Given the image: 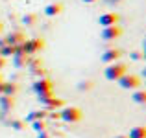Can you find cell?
<instances>
[{
	"label": "cell",
	"instance_id": "6da1fadb",
	"mask_svg": "<svg viewBox=\"0 0 146 138\" xmlns=\"http://www.w3.org/2000/svg\"><path fill=\"white\" fill-rule=\"evenodd\" d=\"M126 72H128V64L122 63V61H117V63L106 64L104 76H106V79H109V81H118Z\"/></svg>",
	"mask_w": 146,
	"mask_h": 138
},
{
	"label": "cell",
	"instance_id": "7a4b0ae2",
	"mask_svg": "<svg viewBox=\"0 0 146 138\" xmlns=\"http://www.w3.org/2000/svg\"><path fill=\"white\" fill-rule=\"evenodd\" d=\"M59 116H61V120L67 122V124H76V122H80L83 118V110L76 105H65L63 109L59 110Z\"/></svg>",
	"mask_w": 146,
	"mask_h": 138
},
{
	"label": "cell",
	"instance_id": "3957f363",
	"mask_svg": "<svg viewBox=\"0 0 146 138\" xmlns=\"http://www.w3.org/2000/svg\"><path fill=\"white\" fill-rule=\"evenodd\" d=\"M117 83H118V87L124 89V90H137V89H141V85H143V79H141V76H137V74L126 72Z\"/></svg>",
	"mask_w": 146,
	"mask_h": 138
},
{
	"label": "cell",
	"instance_id": "277c9868",
	"mask_svg": "<svg viewBox=\"0 0 146 138\" xmlns=\"http://www.w3.org/2000/svg\"><path fill=\"white\" fill-rule=\"evenodd\" d=\"M33 92L37 96H43V94H54V83L50 81L48 78H41V79H35L32 85Z\"/></svg>",
	"mask_w": 146,
	"mask_h": 138
},
{
	"label": "cell",
	"instance_id": "5b68a950",
	"mask_svg": "<svg viewBox=\"0 0 146 138\" xmlns=\"http://www.w3.org/2000/svg\"><path fill=\"white\" fill-rule=\"evenodd\" d=\"M122 33H124L122 26L115 24V26H107V28H102V32H100V37H102V39L106 41V43H111V41L120 39Z\"/></svg>",
	"mask_w": 146,
	"mask_h": 138
},
{
	"label": "cell",
	"instance_id": "8992f818",
	"mask_svg": "<svg viewBox=\"0 0 146 138\" xmlns=\"http://www.w3.org/2000/svg\"><path fill=\"white\" fill-rule=\"evenodd\" d=\"M124 55V50L122 48H115V46H111V48H106L102 53V63L104 64H111V63H117V61H120V57Z\"/></svg>",
	"mask_w": 146,
	"mask_h": 138
},
{
	"label": "cell",
	"instance_id": "52a82bcc",
	"mask_svg": "<svg viewBox=\"0 0 146 138\" xmlns=\"http://www.w3.org/2000/svg\"><path fill=\"white\" fill-rule=\"evenodd\" d=\"M120 22V15L117 13V11H107V13L100 15L98 18V24L102 26V28H107V26H115Z\"/></svg>",
	"mask_w": 146,
	"mask_h": 138
},
{
	"label": "cell",
	"instance_id": "ba28073f",
	"mask_svg": "<svg viewBox=\"0 0 146 138\" xmlns=\"http://www.w3.org/2000/svg\"><path fill=\"white\" fill-rule=\"evenodd\" d=\"M6 43L7 44H13V46H19V44H22V43H26L28 41V37H26V33L22 32V30H13L11 33H7L6 37Z\"/></svg>",
	"mask_w": 146,
	"mask_h": 138
},
{
	"label": "cell",
	"instance_id": "9c48e42d",
	"mask_svg": "<svg viewBox=\"0 0 146 138\" xmlns=\"http://www.w3.org/2000/svg\"><path fill=\"white\" fill-rule=\"evenodd\" d=\"M30 59H32V55H28V53H15L13 57H11V64H13L17 70H22V68H28V63Z\"/></svg>",
	"mask_w": 146,
	"mask_h": 138
},
{
	"label": "cell",
	"instance_id": "30bf717a",
	"mask_svg": "<svg viewBox=\"0 0 146 138\" xmlns=\"http://www.w3.org/2000/svg\"><path fill=\"white\" fill-rule=\"evenodd\" d=\"M15 105H17V101H15L13 96H0V112H11V110L15 109Z\"/></svg>",
	"mask_w": 146,
	"mask_h": 138
},
{
	"label": "cell",
	"instance_id": "8fae6325",
	"mask_svg": "<svg viewBox=\"0 0 146 138\" xmlns=\"http://www.w3.org/2000/svg\"><path fill=\"white\" fill-rule=\"evenodd\" d=\"M43 105L46 107V110H59V109H63V107H65V99L63 98H57V96H52V98H48Z\"/></svg>",
	"mask_w": 146,
	"mask_h": 138
},
{
	"label": "cell",
	"instance_id": "7c38bea8",
	"mask_svg": "<svg viewBox=\"0 0 146 138\" xmlns=\"http://www.w3.org/2000/svg\"><path fill=\"white\" fill-rule=\"evenodd\" d=\"M63 9H65V6L61 2H52L44 7V15H46V17H57V15L63 13Z\"/></svg>",
	"mask_w": 146,
	"mask_h": 138
},
{
	"label": "cell",
	"instance_id": "4fadbf2b",
	"mask_svg": "<svg viewBox=\"0 0 146 138\" xmlns=\"http://www.w3.org/2000/svg\"><path fill=\"white\" fill-rule=\"evenodd\" d=\"M19 90H21V87H19L17 81H4V87H2V94L4 96H17Z\"/></svg>",
	"mask_w": 146,
	"mask_h": 138
},
{
	"label": "cell",
	"instance_id": "5bb4252c",
	"mask_svg": "<svg viewBox=\"0 0 146 138\" xmlns=\"http://www.w3.org/2000/svg\"><path fill=\"white\" fill-rule=\"evenodd\" d=\"M46 116H48V110H32L26 116V122L32 124V122H37V120H46Z\"/></svg>",
	"mask_w": 146,
	"mask_h": 138
},
{
	"label": "cell",
	"instance_id": "9a60e30c",
	"mask_svg": "<svg viewBox=\"0 0 146 138\" xmlns=\"http://www.w3.org/2000/svg\"><path fill=\"white\" fill-rule=\"evenodd\" d=\"M131 99H133L135 103H139V105H146V89H137V90H133Z\"/></svg>",
	"mask_w": 146,
	"mask_h": 138
},
{
	"label": "cell",
	"instance_id": "2e32d148",
	"mask_svg": "<svg viewBox=\"0 0 146 138\" xmlns=\"http://www.w3.org/2000/svg\"><path fill=\"white\" fill-rule=\"evenodd\" d=\"M129 138H146V127L144 125H137V127L129 129Z\"/></svg>",
	"mask_w": 146,
	"mask_h": 138
},
{
	"label": "cell",
	"instance_id": "e0dca14e",
	"mask_svg": "<svg viewBox=\"0 0 146 138\" xmlns=\"http://www.w3.org/2000/svg\"><path fill=\"white\" fill-rule=\"evenodd\" d=\"M37 20H39V15L37 13H26L24 17H22V24L24 26H35Z\"/></svg>",
	"mask_w": 146,
	"mask_h": 138
},
{
	"label": "cell",
	"instance_id": "ac0fdd59",
	"mask_svg": "<svg viewBox=\"0 0 146 138\" xmlns=\"http://www.w3.org/2000/svg\"><path fill=\"white\" fill-rule=\"evenodd\" d=\"M94 89V81H91V79H85V81H80L78 83V90L80 92H89Z\"/></svg>",
	"mask_w": 146,
	"mask_h": 138
},
{
	"label": "cell",
	"instance_id": "d6986e66",
	"mask_svg": "<svg viewBox=\"0 0 146 138\" xmlns=\"http://www.w3.org/2000/svg\"><path fill=\"white\" fill-rule=\"evenodd\" d=\"M32 127L35 133H41V131H46L48 125H46V120H37V122H32Z\"/></svg>",
	"mask_w": 146,
	"mask_h": 138
},
{
	"label": "cell",
	"instance_id": "ffe728a7",
	"mask_svg": "<svg viewBox=\"0 0 146 138\" xmlns=\"http://www.w3.org/2000/svg\"><path fill=\"white\" fill-rule=\"evenodd\" d=\"M7 125H9L11 129H15V131H22V129L26 127V122L24 120H9Z\"/></svg>",
	"mask_w": 146,
	"mask_h": 138
},
{
	"label": "cell",
	"instance_id": "44dd1931",
	"mask_svg": "<svg viewBox=\"0 0 146 138\" xmlns=\"http://www.w3.org/2000/svg\"><path fill=\"white\" fill-rule=\"evenodd\" d=\"M129 59L131 61H143V52H131L129 53Z\"/></svg>",
	"mask_w": 146,
	"mask_h": 138
},
{
	"label": "cell",
	"instance_id": "7402d4cb",
	"mask_svg": "<svg viewBox=\"0 0 146 138\" xmlns=\"http://www.w3.org/2000/svg\"><path fill=\"white\" fill-rule=\"evenodd\" d=\"M37 138H54V135H52V133H50L48 129H46V131H41V133H37Z\"/></svg>",
	"mask_w": 146,
	"mask_h": 138
},
{
	"label": "cell",
	"instance_id": "603a6c76",
	"mask_svg": "<svg viewBox=\"0 0 146 138\" xmlns=\"http://www.w3.org/2000/svg\"><path fill=\"white\" fill-rule=\"evenodd\" d=\"M6 64H7V59H6V57H2V55H0V72H2L4 68H6Z\"/></svg>",
	"mask_w": 146,
	"mask_h": 138
},
{
	"label": "cell",
	"instance_id": "cb8c5ba5",
	"mask_svg": "<svg viewBox=\"0 0 146 138\" xmlns=\"http://www.w3.org/2000/svg\"><path fill=\"white\" fill-rule=\"evenodd\" d=\"M141 52H143V61H146V39L143 41V50Z\"/></svg>",
	"mask_w": 146,
	"mask_h": 138
},
{
	"label": "cell",
	"instance_id": "d4e9b609",
	"mask_svg": "<svg viewBox=\"0 0 146 138\" xmlns=\"http://www.w3.org/2000/svg\"><path fill=\"white\" fill-rule=\"evenodd\" d=\"M107 2H109V4H120L122 0H107Z\"/></svg>",
	"mask_w": 146,
	"mask_h": 138
},
{
	"label": "cell",
	"instance_id": "484cf974",
	"mask_svg": "<svg viewBox=\"0 0 146 138\" xmlns=\"http://www.w3.org/2000/svg\"><path fill=\"white\" fill-rule=\"evenodd\" d=\"M82 2H85V4H94V2H98V0H82Z\"/></svg>",
	"mask_w": 146,
	"mask_h": 138
},
{
	"label": "cell",
	"instance_id": "4316f807",
	"mask_svg": "<svg viewBox=\"0 0 146 138\" xmlns=\"http://www.w3.org/2000/svg\"><path fill=\"white\" fill-rule=\"evenodd\" d=\"M4 81H6V79H4V74H2V72H0V85H2Z\"/></svg>",
	"mask_w": 146,
	"mask_h": 138
},
{
	"label": "cell",
	"instance_id": "83f0119b",
	"mask_svg": "<svg viewBox=\"0 0 146 138\" xmlns=\"http://www.w3.org/2000/svg\"><path fill=\"white\" fill-rule=\"evenodd\" d=\"M115 138H129L128 135H118V136H115Z\"/></svg>",
	"mask_w": 146,
	"mask_h": 138
},
{
	"label": "cell",
	"instance_id": "f1b7e54d",
	"mask_svg": "<svg viewBox=\"0 0 146 138\" xmlns=\"http://www.w3.org/2000/svg\"><path fill=\"white\" fill-rule=\"evenodd\" d=\"M4 32V22H0V33Z\"/></svg>",
	"mask_w": 146,
	"mask_h": 138
},
{
	"label": "cell",
	"instance_id": "f546056e",
	"mask_svg": "<svg viewBox=\"0 0 146 138\" xmlns=\"http://www.w3.org/2000/svg\"><path fill=\"white\" fill-rule=\"evenodd\" d=\"M143 78L146 79V66H144V70H143Z\"/></svg>",
	"mask_w": 146,
	"mask_h": 138
},
{
	"label": "cell",
	"instance_id": "4dcf8cb0",
	"mask_svg": "<svg viewBox=\"0 0 146 138\" xmlns=\"http://www.w3.org/2000/svg\"><path fill=\"white\" fill-rule=\"evenodd\" d=\"M143 85H144V87H146V79H144V83H143Z\"/></svg>",
	"mask_w": 146,
	"mask_h": 138
},
{
	"label": "cell",
	"instance_id": "1f68e13d",
	"mask_svg": "<svg viewBox=\"0 0 146 138\" xmlns=\"http://www.w3.org/2000/svg\"><path fill=\"white\" fill-rule=\"evenodd\" d=\"M0 114H2V112H0Z\"/></svg>",
	"mask_w": 146,
	"mask_h": 138
}]
</instances>
